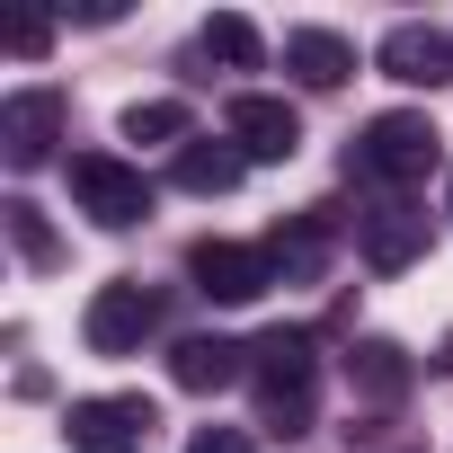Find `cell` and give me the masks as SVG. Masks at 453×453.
Returning a JSON list of instances; mask_svg holds the SVG:
<instances>
[{
	"label": "cell",
	"mask_w": 453,
	"mask_h": 453,
	"mask_svg": "<svg viewBox=\"0 0 453 453\" xmlns=\"http://www.w3.org/2000/svg\"><path fill=\"white\" fill-rule=\"evenodd\" d=\"M285 72H294L303 89H347V81H356V45H347L338 27H294V36H285Z\"/></svg>",
	"instance_id": "12"
},
{
	"label": "cell",
	"mask_w": 453,
	"mask_h": 453,
	"mask_svg": "<svg viewBox=\"0 0 453 453\" xmlns=\"http://www.w3.org/2000/svg\"><path fill=\"white\" fill-rule=\"evenodd\" d=\"M187 453H258V444H250L241 426H196V435H187Z\"/></svg>",
	"instance_id": "19"
},
{
	"label": "cell",
	"mask_w": 453,
	"mask_h": 453,
	"mask_svg": "<svg viewBox=\"0 0 453 453\" xmlns=\"http://www.w3.org/2000/svg\"><path fill=\"white\" fill-rule=\"evenodd\" d=\"M250 382H258V418L276 435H303L311 426V400H320V338L311 329L250 338Z\"/></svg>",
	"instance_id": "1"
},
{
	"label": "cell",
	"mask_w": 453,
	"mask_h": 453,
	"mask_svg": "<svg viewBox=\"0 0 453 453\" xmlns=\"http://www.w3.org/2000/svg\"><path fill=\"white\" fill-rule=\"evenodd\" d=\"M444 213H453V178H444Z\"/></svg>",
	"instance_id": "22"
},
{
	"label": "cell",
	"mask_w": 453,
	"mask_h": 453,
	"mask_svg": "<svg viewBox=\"0 0 453 453\" xmlns=\"http://www.w3.org/2000/svg\"><path fill=\"white\" fill-rule=\"evenodd\" d=\"M169 178H178V187H187V196H232V187H241V178H250V160H241V151H232V142H187V151H178V169H169Z\"/></svg>",
	"instance_id": "15"
},
{
	"label": "cell",
	"mask_w": 453,
	"mask_h": 453,
	"mask_svg": "<svg viewBox=\"0 0 453 453\" xmlns=\"http://www.w3.org/2000/svg\"><path fill=\"white\" fill-rule=\"evenodd\" d=\"M151 329H160V294H151L142 276H116V285H98V294H89V311H81V338H89V356H134Z\"/></svg>",
	"instance_id": "4"
},
{
	"label": "cell",
	"mask_w": 453,
	"mask_h": 453,
	"mask_svg": "<svg viewBox=\"0 0 453 453\" xmlns=\"http://www.w3.org/2000/svg\"><path fill=\"white\" fill-rule=\"evenodd\" d=\"M435 160H444V134H435V116H418V107H391V116H373V125L356 134V151H347V178L418 187Z\"/></svg>",
	"instance_id": "2"
},
{
	"label": "cell",
	"mask_w": 453,
	"mask_h": 453,
	"mask_svg": "<svg viewBox=\"0 0 453 453\" xmlns=\"http://www.w3.org/2000/svg\"><path fill=\"white\" fill-rule=\"evenodd\" d=\"M400 89H444L453 81V36L444 27H426V19H400L391 36H382V54H373Z\"/></svg>",
	"instance_id": "10"
},
{
	"label": "cell",
	"mask_w": 453,
	"mask_h": 453,
	"mask_svg": "<svg viewBox=\"0 0 453 453\" xmlns=\"http://www.w3.org/2000/svg\"><path fill=\"white\" fill-rule=\"evenodd\" d=\"M250 373V347H232V338H178L169 347V382L178 391H232Z\"/></svg>",
	"instance_id": "14"
},
{
	"label": "cell",
	"mask_w": 453,
	"mask_h": 453,
	"mask_svg": "<svg viewBox=\"0 0 453 453\" xmlns=\"http://www.w3.org/2000/svg\"><path fill=\"white\" fill-rule=\"evenodd\" d=\"M409 382H418V356H409L400 338H356V347H347V391H356V400L400 409Z\"/></svg>",
	"instance_id": "11"
},
{
	"label": "cell",
	"mask_w": 453,
	"mask_h": 453,
	"mask_svg": "<svg viewBox=\"0 0 453 453\" xmlns=\"http://www.w3.org/2000/svg\"><path fill=\"white\" fill-rule=\"evenodd\" d=\"M151 426H160V409H151L142 391H107V400H72V418H63L72 453H142V444H151Z\"/></svg>",
	"instance_id": "5"
},
{
	"label": "cell",
	"mask_w": 453,
	"mask_h": 453,
	"mask_svg": "<svg viewBox=\"0 0 453 453\" xmlns=\"http://www.w3.org/2000/svg\"><path fill=\"white\" fill-rule=\"evenodd\" d=\"M196 45H204V63H222V72H258V54H267V45H258V27H250L241 10H213Z\"/></svg>",
	"instance_id": "16"
},
{
	"label": "cell",
	"mask_w": 453,
	"mask_h": 453,
	"mask_svg": "<svg viewBox=\"0 0 453 453\" xmlns=\"http://www.w3.org/2000/svg\"><path fill=\"white\" fill-rule=\"evenodd\" d=\"M222 134H232L241 160H294L303 151V116L285 98H267V89H241L232 107H222Z\"/></svg>",
	"instance_id": "7"
},
{
	"label": "cell",
	"mask_w": 453,
	"mask_h": 453,
	"mask_svg": "<svg viewBox=\"0 0 453 453\" xmlns=\"http://www.w3.org/2000/svg\"><path fill=\"white\" fill-rule=\"evenodd\" d=\"M63 89H19V98H0V151H10V169H45L54 142H63Z\"/></svg>",
	"instance_id": "8"
},
{
	"label": "cell",
	"mask_w": 453,
	"mask_h": 453,
	"mask_svg": "<svg viewBox=\"0 0 453 453\" xmlns=\"http://www.w3.org/2000/svg\"><path fill=\"white\" fill-rule=\"evenodd\" d=\"M63 178H72V204L98 222V232H134V222H151V178H142L134 160H116V151H72Z\"/></svg>",
	"instance_id": "3"
},
{
	"label": "cell",
	"mask_w": 453,
	"mask_h": 453,
	"mask_svg": "<svg viewBox=\"0 0 453 453\" xmlns=\"http://www.w3.org/2000/svg\"><path fill=\"white\" fill-rule=\"evenodd\" d=\"M329 241H338V213L329 204H311V213H294V222H276V241H267V258H276V276H320L329 267Z\"/></svg>",
	"instance_id": "13"
},
{
	"label": "cell",
	"mask_w": 453,
	"mask_h": 453,
	"mask_svg": "<svg viewBox=\"0 0 453 453\" xmlns=\"http://www.w3.org/2000/svg\"><path fill=\"white\" fill-rule=\"evenodd\" d=\"M187 125H196V116H187L178 98H134V107H125V142H178V151H187Z\"/></svg>",
	"instance_id": "18"
},
{
	"label": "cell",
	"mask_w": 453,
	"mask_h": 453,
	"mask_svg": "<svg viewBox=\"0 0 453 453\" xmlns=\"http://www.w3.org/2000/svg\"><path fill=\"white\" fill-rule=\"evenodd\" d=\"M435 365H444V373H453V338H444V347H435Z\"/></svg>",
	"instance_id": "21"
},
{
	"label": "cell",
	"mask_w": 453,
	"mask_h": 453,
	"mask_svg": "<svg viewBox=\"0 0 453 453\" xmlns=\"http://www.w3.org/2000/svg\"><path fill=\"white\" fill-rule=\"evenodd\" d=\"M187 276H196L204 303H258V294L276 285V258L250 250V241H196V250H187Z\"/></svg>",
	"instance_id": "6"
},
{
	"label": "cell",
	"mask_w": 453,
	"mask_h": 453,
	"mask_svg": "<svg viewBox=\"0 0 453 453\" xmlns=\"http://www.w3.org/2000/svg\"><path fill=\"white\" fill-rule=\"evenodd\" d=\"M356 250H365V267H373V276L418 267V258H426V213H418L409 196H391V204L356 213Z\"/></svg>",
	"instance_id": "9"
},
{
	"label": "cell",
	"mask_w": 453,
	"mask_h": 453,
	"mask_svg": "<svg viewBox=\"0 0 453 453\" xmlns=\"http://www.w3.org/2000/svg\"><path fill=\"white\" fill-rule=\"evenodd\" d=\"M45 45H54V27H45V19H10V54H27V63H36Z\"/></svg>",
	"instance_id": "20"
},
{
	"label": "cell",
	"mask_w": 453,
	"mask_h": 453,
	"mask_svg": "<svg viewBox=\"0 0 453 453\" xmlns=\"http://www.w3.org/2000/svg\"><path fill=\"white\" fill-rule=\"evenodd\" d=\"M0 222H10V250L45 276V267H63V241H54V222H45V204H27V196H10L0 204Z\"/></svg>",
	"instance_id": "17"
}]
</instances>
